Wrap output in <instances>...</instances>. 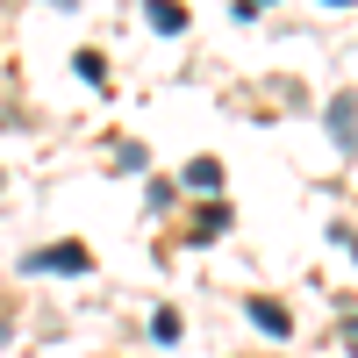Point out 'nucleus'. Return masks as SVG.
<instances>
[{
    "mask_svg": "<svg viewBox=\"0 0 358 358\" xmlns=\"http://www.w3.org/2000/svg\"><path fill=\"white\" fill-rule=\"evenodd\" d=\"M187 187H194V194H215V187H222V165H215V158H194V165H187Z\"/></svg>",
    "mask_w": 358,
    "mask_h": 358,
    "instance_id": "obj_5",
    "label": "nucleus"
},
{
    "mask_svg": "<svg viewBox=\"0 0 358 358\" xmlns=\"http://www.w3.org/2000/svg\"><path fill=\"white\" fill-rule=\"evenodd\" d=\"M72 72H79L86 86H108V65H101V50H79V57H72Z\"/></svg>",
    "mask_w": 358,
    "mask_h": 358,
    "instance_id": "obj_7",
    "label": "nucleus"
},
{
    "mask_svg": "<svg viewBox=\"0 0 358 358\" xmlns=\"http://www.w3.org/2000/svg\"><path fill=\"white\" fill-rule=\"evenodd\" d=\"M0 129H15V115H8V108H0Z\"/></svg>",
    "mask_w": 358,
    "mask_h": 358,
    "instance_id": "obj_9",
    "label": "nucleus"
},
{
    "mask_svg": "<svg viewBox=\"0 0 358 358\" xmlns=\"http://www.w3.org/2000/svg\"><path fill=\"white\" fill-rule=\"evenodd\" d=\"M151 337H158V344H179V308H158V315H151Z\"/></svg>",
    "mask_w": 358,
    "mask_h": 358,
    "instance_id": "obj_8",
    "label": "nucleus"
},
{
    "mask_svg": "<svg viewBox=\"0 0 358 358\" xmlns=\"http://www.w3.org/2000/svg\"><path fill=\"white\" fill-rule=\"evenodd\" d=\"M86 258L79 244H50V251H22V273H86Z\"/></svg>",
    "mask_w": 358,
    "mask_h": 358,
    "instance_id": "obj_1",
    "label": "nucleus"
},
{
    "mask_svg": "<svg viewBox=\"0 0 358 358\" xmlns=\"http://www.w3.org/2000/svg\"><path fill=\"white\" fill-rule=\"evenodd\" d=\"M143 22H151L158 36H179V29H187V8H172V0H151V8H143Z\"/></svg>",
    "mask_w": 358,
    "mask_h": 358,
    "instance_id": "obj_4",
    "label": "nucleus"
},
{
    "mask_svg": "<svg viewBox=\"0 0 358 358\" xmlns=\"http://www.w3.org/2000/svg\"><path fill=\"white\" fill-rule=\"evenodd\" d=\"M229 229V208H208V215L194 222V244H215V236Z\"/></svg>",
    "mask_w": 358,
    "mask_h": 358,
    "instance_id": "obj_6",
    "label": "nucleus"
},
{
    "mask_svg": "<svg viewBox=\"0 0 358 358\" xmlns=\"http://www.w3.org/2000/svg\"><path fill=\"white\" fill-rule=\"evenodd\" d=\"M330 143H337L344 158L358 151V94H337L330 101Z\"/></svg>",
    "mask_w": 358,
    "mask_h": 358,
    "instance_id": "obj_2",
    "label": "nucleus"
},
{
    "mask_svg": "<svg viewBox=\"0 0 358 358\" xmlns=\"http://www.w3.org/2000/svg\"><path fill=\"white\" fill-rule=\"evenodd\" d=\"M244 315L258 322V330H265V337H287V330H294V315H287L280 301H258V294H251V301H244Z\"/></svg>",
    "mask_w": 358,
    "mask_h": 358,
    "instance_id": "obj_3",
    "label": "nucleus"
}]
</instances>
